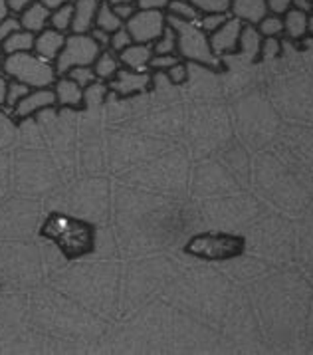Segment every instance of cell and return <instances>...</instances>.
<instances>
[{"mask_svg": "<svg viewBox=\"0 0 313 355\" xmlns=\"http://www.w3.org/2000/svg\"><path fill=\"white\" fill-rule=\"evenodd\" d=\"M169 18V26L177 32V54L185 62H195L204 68L213 71H222V58H218L211 48L208 34L200 28L197 22H185V20H177Z\"/></svg>", "mask_w": 313, "mask_h": 355, "instance_id": "1", "label": "cell"}, {"mask_svg": "<svg viewBox=\"0 0 313 355\" xmlns=\"http://www.w3.org/2000/svg\"><path fill=\"white\" fill-rule=\"evenodd\" d=\"M2 71L10 80H18L22 84L30 85L32 89L52 87L57 80L54 64L40 58L38 54H34V52H20V54L6 56Z\"/></svg>", "mask_w": 313, "mask_h": 355, "instance_id": "2", "label": "cell"}, {"mask_svg": "<svg viewBox=\"0 0 313 355\" xmlns=\"http://www.w3.org/2000/svg\"><path fill=\"white\" fill-rule=\"evenodd\" d=\"M246 250V239L226 232H202L193 236L185 244L186 254L208 260V262H222L232 260L244 254Z\"/></svg>", "mask_w": 313, "mask_h": 355, "instance_id": "3", "label": "cell"}, {"mask_svg": "<svg viewBox=\"0 0 313 355\" xmlns=\"http://www.w3.org/2000/svg\"><path fill=\"white\" fill-rule=\"evenodd\" d=\"M44 234H48L52 241L57 242L60 248L68 256L86 254L93 246L91 228L80 220H71L66 216H52L44 227Z\"/></svg>", "mask_w": 313, "mask_h": 355, "instance_id": "4", "label": "cell"}, {"mask_svg": "<svg viewBox=\"0 0 313 355\" xmlns=\"http://www.w3.org/2000/svg\"><path fill=\"white\" fill-rule=\"evenodd\" d=\"M101 54V48L91 38V34H73L66 36V44L54 62L57 76H66L78 66H93V62Z\"/></svg>", "mask_w": 313, "mask_h": 355, "instance_id": "5", "label": "cell"}, {"mask_svg": "<svg viewBox=\"0 0 313 355\" xmlns=\"http://www.w3.org/2000/svg\"><path fill=\"white\" fill-rule=\"evenodd\" d=\"M169 26V18L165 10H137L125 22V28L135 44H153L163 36Z\"/></svg>", "mask_w": 313, "mask_h": 355, "instance_id": "6", "label": "cell"}, {"mask_svg": "<svg viewBox=\"0 0 313 355\" xmlns=\"http://www.w3.org/2000/svg\"><path fill=\"white\" fill-rule=\"evenodd\" d=\"M109 92L119 98H129V96H139L147 94L153 85V76L149 71H135L129 68H121L114 78L107 82Z\"/></svg>", "mask_w": 313, "mask_h": 355, "instance_id": "7", "label": "cell"}, {"mask_svg": "<svg viewBox=\"0 0 313 355\" xmlns=\"http://www.w3.org/2000/svg\"><path fill=\"white\" fill-rule=\"evenodd\" d=\"M244 22L230 16L226 22L220 26V28L208 34V40H211V48L218 58L230 56V54H236L238 52V46H240V34H242Z\"/></svg>", "mask_w": 313, "mask_h": 355, "instance_id": "8", "label": "cell"}, {"mask_svg": "<svg viewBox=\"0 0 313 355\" xmlns=\"http://www.w3.org/2000/svg\"><path fill=\"white\" fill-rule=\"evenodd\" d=\"M56 105V94L54 87H38V89H30V94L20 101L12 112L15 119H26L32 115L46 112L50 107Z\"/></svg>", "mask_w": 313, "mask_h": 355, "instance_id": "9", "label": "cell"}, {"mask_svg": "<svg viewBox=\"0 0 313 355\" xmlns=\"http://www.w3.org/2000/svg\"><path fill=\"white\" fill-rule=\"evenodd\" d=\"M66 36L68 34H64V32H60V30L54 28H48L42 30V32H38L36 34V40H34V54H38L44 60H48V62H56V58L60 56V52H62V48H64V44H66Z\"/></svg>", "mask_w": 313, "mask_h": 355, "instance_id": "10", "label": "cell"}, {"mask_svg": "<svg viewBox=\"0 0 313 355\" xmlns=\"http://www.w3.org/2000/svg\"><path fill=\"white\" fill-rule=\"evenodd\" d=\"M54 87L56 94V105L60 107H73L82 110L84 107V87L73 82L70 76H57Z\"/></svg>", "mask_w": 313, "mask_h": 355, "instance_id": "11", "label": "cell"}, {"mask_svg": "<svg viewBox=\"0 0 313 355\" xmlns=\"http://www.w3.org/2000/svg\"><path fill=\"white\" fill-rule=\"evenodd\" d=\"M100 2L101 0H73V20H71L73 34H89L96 28Z\"/></svg>", "mask_w": 313, "mask_h": 355, "instance_id": "12", "label": "cell"}, {"mask_svg": "<svg viewBox=\"0 0 313 355\" xmlns=\"http://www.w3.org/2000/svg\"><path fill=\"white\" fill-rule=\"evenodd\" d=\"M266 15H268L266 0H230V16L242 20L244 24L258 26Z\"/></svg>", "mask_w": 313, "mask_h": 355, "instance_id": "13", "label": "cell"}, {"mask_svg": "<svg viewBox=\"0 0 313 355\" xmlns=\"http://www.w3.org/2000/svg\"><path fill=\"white\" fill-rule=\"evenodd\" d=\"M153 46L151 44H131L129 48H125L119 60H121V66L129 68V70L135 71H149V64H151V58H153Z\"/></svg>", "mask_w": 313, "mask_h": 355, "instance_id": "14", "label": "cell"}, {"mask_svg": "<svg viewBox=\"0 0 313 355\" xmlns=\"http://www.w3.org/2000/svg\"><path fill=\"white\" fill-rule=\"evenodd\" d=\"M50 15H52V10H48L40 0H34L18 18H20L22 28L38 34L50 26Z\"/></svg>", "mask_w": 313, "mask_h": 355, "instance_id": "15", "label": "cell"}, {"mask_svg": "<svg viewBox=\"0 0 313 355\" xmlns=\"http://www.w3.org/2000/svg\"><path fill=\"white\" fill-rule=\"evenodd\" d=\"M307 12H301L298 8H289L284 18V36L292 42H301L307 38Z\"/></svg>", "mask_w": 313, "mask_h": 355, "instance_id": "16", "label": "cell"}, {"mask_svg": "<svg viewBox=\"0 0 313 355\" xmlns=\"http://www.w3.org/2000/svg\"><path fill=\"white\" fill-rule=\"evenodd\" d=\"M262 40H264V36L258 32L256 26H252V24H244L242 34H240V46H238V52H240L248 62L258 64V62H260V48H262Z\"/></svg>", "mask_w": 313, "mask_h": 355, "instance_id": "17", "label": "cell"}, {"mask_svg": "<svg viewBox=\"0 0 313 355\" xmlns=\"http://www.w3.org/2000/svg\"><path fill=\"white\" fill-rule=\"evenodd\" d=\"M121 68L123 66H121L119 54H115L111 50H101L98 60L93 62V71H96L98 80H101V82H109Z\"/></svg>", "mask_w": 313, "mask_h": 355, "instance_id": "18", "label": "cell"}, {"mask_svg": "<svg viewBox=\"0 0 313 355\" xmlns=\"http://www.w3.org/2000/svg\"><path fill=\"white\" fill-rule=\"evenodd\" d=\"M34 40H36V34L28 32V30H18L12 36H8L4 42H2V50L6 56L10 54H20V52H34Z\"/></svg>", "mask_w": 313, "mask_h": 355, "instance_id": "19", "label": "cell"}, {"mask_svg": "<svg viewBox=\"0 0 313 355\" xmlns=\"http://www.w3.org/2000/svg\"><path fill=\"white\" fill-rule=\"evenodd\" d=\"M123 26H125V22L115 15L114 6L109 2L101 0L100 10H98V16H96V28H101L105 30V32H109V34H114L115 30L123 28Z\"/></svg>", "mask_w": 313, "mask_h": 355, "instance_id": "20", "label": "cell"}, {"mask_svg": "<svg viewBox=\"0 0 313 355\" xmlns=\"http://www.w3.org/2000/svg\"><path fill=\"white\" fill-rule=\"evenodd\" d=\"M167 16L185 20V22H197L200 18V12L193 6L190 0H171L167 6Z\"/></svg>", "mask_w": 313, "mask_h": 355, "instance_id": "21", "label": "cell"}, {"mask_svg": "<svg viewBox=\"0 0 313 355\" xmlns=\"http://www.w3.org/2000/svg\"><path fill=\"white\" fill-rule=\"evenodd\" d=\"M71 20H73V2L64 4V6H60L56 10H52V15H50V28L60 30L64 34H70Z\"/></svg>", "mask_w": 313, "mask_h": 355, "instance_id": "22", "label": "cell"}, {"mask_svg": "<svg viewBox=\"0 0 313 355\" xmlns=\"http://www.w3.org/2000/svg\"><path fill=\"white\" fill-rule=\"evenodd\" d=\"M105 100H109V85L107 82H93L84 89V107H96Z\"/></svg>", "mask_w": 313, "mask_h": 355, "instance_id": "23", "label": "cell"}, {"mask_svg": "<svg viewBox=\"0 0 313 355\" xmlns=\"http://www.w3.org/2000/svg\"><path fill=\"white\" fill-rule=\"evenodd\" d=\"M30 89H32L30 85L22 84V82H18V80H10L8 94H6V105H4V107H0V110H2V112H6L8 115H12L16 105L28 96Z\"/></svg>", "mask_w": 313, "mask_h": 355, "instance_id": "24", "label": "cell"}, {"mask_svg": "<svg viewBox=\"0 0 313 355\" xmlns=\"http://www.w3.org/2000/svg\"><path fill=\"white\" fill-rule=\"evenodd\" d=\"M256 28L264 38H278L284 34V18L278 15H266Z\"/></svg>", "mask_w": 313, "mask_h": 355, "instance_id": "25", "label": "cell"}, {"mask_svg": "<svg viewBox=\"0 0 313 355\" xmlns=\"http://www.w3.org/2000/svg\"><path fill=\"white\" fill-rule=\"evenodd\" d=\"M177 32L167 26V30L163 32V36L153 44V52L155 54H177Z\"/></svg>", "mask_w": 313, "mask_h": 355, "instance_id": "26", "label": "cell"}, {"mask_svg": "<svg viewBox=\"0 0 313 355\" xmlns=\"http://www.w3.org/2000/svg\"><path fill=\"white\" fill-rule=\"evenodd\" d=\"M193 6L199 10L200 15H211V12H230V0H190Z\"/></svg>", "mask_w": 313, "mask_h": 355, "instance_id": "27", "label": "cell"}, {"mask_svg": "<svg viewBox=\"0 0 313 355\" xmlns=\"http://www.w3.org/2000/svg\"><path fill=\"white\" fill-rule=\"evenodd\" d=\"M66 76H70L71 80L78 82L84 89H86L87 85L93 84V82H98V76H96V71H93V66H78V68H73V70L68 71Z\"/></svg>", "mask_w": 313, "mask_h": 355, "instance_id": "28", "label": "cell"}, {"mask_svg": "<svg viewBox=\"0 0 313 355\" xmlns=\"http://www.w3.org/2000/svg\"><path fill=\"white\" fill-rule=\"evenodd\" d=\"M230 16L222 15V12H211V15H200V18L197 20L200 28L204 30L206 34H213L216 30L220 28L224 22H226Z\"/></svg>", "mask_w": 313, "mask_h": 355, "instance_id": "29", "label": "cell"}, {"mask_svg": "<svg viewBox=\"0 0 313 355\" xmlns=\"http://www.w3.org/2000/svg\"><path fill=\"white\" fill-rule=\"evenodd\" d=\"M282 56V42L280 38H264L260 48V62H268L274 58Z\"/></svg>", "mask_w": 313, "mask_h": 355, "instance_id": "30", "label": "cell"}, {"mask_svg": "<svg viewBox=\"0 0 313 355\" xmlns=\"http://www.w3.org/2000/svg\"><path fill=\"white\" fill-rule=\"evenodd\" d=\"M133 44V38H131V34L127 32V28L123 26V28L115 30L114 34H111V40H109V50L115 52V54H121L125 48H129Z\"/></svg>", "mask_w": 313, "mask_h": 355, "instance_id": "31", "label": "cell"}, {"mask_svg": "<svg viewBox=\"0 0 313 355\" xmlns=\"http://www.w3.org/2000/svg\"><path fill=\"white\" fill-rule=\"evenodd\" d=\"M177 62H181V56H179V54H153L151 64H149V70L167 71L169 68H172Z\"/></svg>", "mask_w": 313, "mask_h": 355, "instance_id": "32", "label": "cell"}, {"mask_svg": "<svg viewBox=\"0 0 313 355\" xmlns=\"http://www.w3.org/2000/svg\"><path fill=\"white\" fill-rule=\"evenodd\" d=\"M167 78H169V82L175 85H183L188 82V66H186L185 60H181V62H177L172 68L167 70Z\"/></svg>", "mask_w": 313, "mask_h": 355, "instance_id": "33", "label": "cell"}, {"mask_svg": "<svg viewBox=\"0 0 313 355\" xmlns=\"http://www.w3.org/2000/svg\"><path fill=\"white\" fill-rule=\"evenodd\" d=\"M22 30V24H20V18L15 15H8L2 22H0V44L4 42L8 36H12L15 32Z\"/></svg>", "mask_w": 313, "mask_h": 355, "instance_id": "34", "label": "cell"}, {"mask_svg": "<svg viewBox=\"0 0 313 355\" xmlns=\"http://www.w3.org/2000/svg\"><path fill=\"white\" fill-rule=\"evenodd\" d=\"M266 4H268V12L270 15L284 16L292 8L294 0H266Z\"/></svg>", "mask_w": 313, "mask_h": 355, "instance_id": "35", "label": "cell"}, {"mask_svg": "<svg viewBox=\"0 0 313 355\" xmlns=\"http://www.w3.org/2000/svg\"><path fill=\"white\" fill-rule=\"evenodd\" d=\"M171 0H135L139 10H167Z\"/></svg>", "mask_w": 313, "mask_h": 355, "instance_id": "36", "label": "cell"}, {"mask_svg": "<svg viewBox=\"0 0 313 355\" xmlns=\"http://www.w3.org/2000/svg\"><path fill=\"white\" fill-rule=\"evenodd\" d=\"M114 10H115V15L119 16L123 22H127L129 18L135 15L139 8H137V4H135V2H129V4H117V6H114Z\"/></svg>", "mask_w": 313, "mask_h": 355, "instance_id": "37", "label": "cell"}, {"mask_svg": "<svg viewBox=\"0 0 313 355\" xmlns=\"http://www.w3.org/2000/svg\"><path fill=\"white\" fill-rule=\"evenodd\" d=\"M89 34H91V38L98 42V46H100L101 50H109V40H111V34H109V32H105V30L101 28H93Z\"/></svg>", "mask_w": 313, "mask_h": 355, "instance_id": "38", "label": "cell"}, {"mask_svg": "<svg viewBox=\"0 0 313 355\" xmlns=\"http://www.w3.org/2000/svg\"><path fill=\"white\" fill-rule=\"evenodd\" d=\"M34 0H6V4H8V10H10V15L20 16L26 8H28L30 4H32Z\"/></svg>", "mask_w": 313, "mask_h": 355, "instance_id": "39", "label": "cell"}, {"mask_svg": "<svg viewBox=\"0 0 313 355\" xmlns=\"http://www.w3.org/2000/svg\"><path fill=\"white\" fill-rule=\"evenodd\" d=\"M8 85H10V78L0 71V107L6 105V94H8Z\"/></svg>", "mask_w": 313, "mask_h": 355, "instance_id": "40", "label": "cell"}, {"mask_svg": "<svg viewBox=\"0 0 313 355\" xmlns=\"http://www.w3.org/2000/svg\"><path fill=\"white\" fill-rule=\"evenodd\" d=\"M292 8H298V10H301V12H307V15H312L313 0H294Z\"/></svg>", "mask_w": 313, "mask_h": 355, "instance_id": "41", "label": "cell"}, {"mask_svg": "<svg viewBox=\"0 0 313 355\" xmlns=\"http://www.w3.org/2000/svg\"><path fill=\"white\" fill-rule=\"evenodd\" d=\"M44 6L48 8V10H56L60 6H64V4H70L73 0H40Z\"/></svg>", "mask_w": 313, "mask_h": 355, "instance_id": "42", "label": "cell"}, {"mask_svg": "<svg viewBox=\"0 0 313 355\" xmlns=\"http://www.w3.org/2000/svg\"><path fill=\"white\" fill-rule=\"evenodd\" d=\"M10 15V10H8V4H6V0H0V22L6 18V16Z\"/></svg>", "mask_w": 313, "mask_h": 355, "instance_id": "43", "label": "cell"}, {"mask_svg": "<svg viewBox=\"0 0 313 355\" xmlns=\"http://www.w3.org/2000/svg\"><path fill=\"white\" fill-rule=\"evenodd\" d=\"M307 36H312L313 38V12L307 16Z\"/></svg>", "mask_w": 313, "mask_h": 355, "instance_id": "44", "label": "cell"}, {"mask_svg": "<svg viewBox=\"0 0 313 355\" xmlns=\"http://www.w3.org/2000/svg\"><path fill=\"white\" fill-rule=\"evenodd\" d=\"M105 2H109L111 6H117V4H129V2H135V0H105Z\"/></svg>", "mask_w": 313, "mask_h": 355, "instance_id": "45", "label": "cell"}, {"mask_svg": "<svg viewBox=\"0 0 313 355\" xmlns=\"http://www.w3.org/2000/svg\"><path fill=\"white\" fill-rule=\"evenodd\" d=\"M4 58H6V54H4V50H2V44H0V71H2V66H4Z\"/></svg>", "mask_w": 313, "mask_h": 355, "instance_id": "46", "label": "cell"}]
</instances>
